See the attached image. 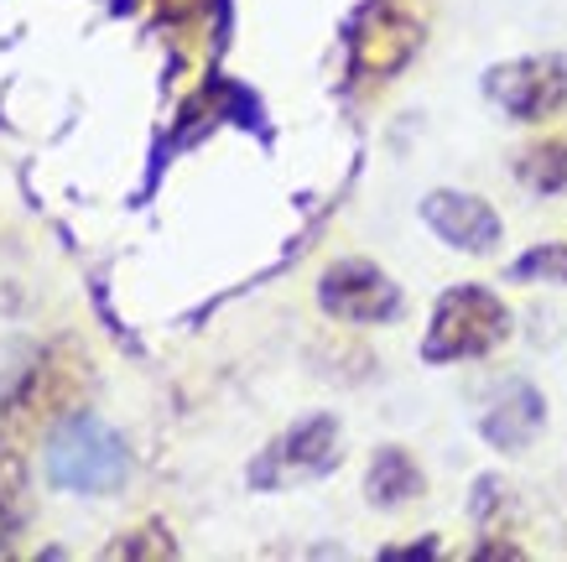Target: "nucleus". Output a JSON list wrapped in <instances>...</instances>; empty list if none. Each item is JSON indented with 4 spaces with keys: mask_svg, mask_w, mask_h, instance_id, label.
I'll return each instance as SVG.
<instances>
[{
    "mask_svg": "<svg viewBox=\"0 0 567 562\" xmlns=\"http://www.w3.org/2000/svg\"><path fill=\"white\" fill-rule=\"evenodd\" d=\"M84 355L73 344H52L27 365L11 396L0 401V453H17L27 438H37L42 427H58L73 417V401L84 391Z\"/></svg>",
    "mask_w": 567,
    "mask_h": 562,
    "instance_id": "obj_1",
    "label": "nucleus"
},
{
    "mask_svg": "<svg viewBox=\"0 0 567 562\" xmlns=\"http://www.w3.org/2000/svg\"><path fill=\"white\" fill-rule=\"evenodd\" d=\"M131 469L125 459V443L89 411H73L63 422L52 427L48 443V479L58 490H79V494H100L115 490Z\"/></svg>",
    "mask_w": 567,
    "mask_h": 562,
    "instance_id": "obj_2",
    "label": "nucleus"
},
{
    "mask_svg": "<svg viewBox=\"0 0 567 562\" xmlns=\"http://www.w3.org/2000/svg\"><path fill=\"white\" fill-rule=\"evenodd\" d=\"M511 334V313L489 287H447L437 297L432 328L422 339V359L447 365V359H480Z\"/></svg>",
    "mask_w": 567,
    "mask_h": 562,
    "instance_id": "obj_3",
    "label": "nucleus"
},
{
    "mask_svg": "<svg viewBox=\"0 0 567 562\" xmlns=\"http://www.w3.org/2000/svg\"><path fill=\"white\" fill-rule=\"evenodd\" d=\"M318 303L339 324H385L401 307V287L370 260H333L318 276Z\"/></svg>",
    "mask_w": 567,
    "mask_h": 562,
    "instance_id": "obj_4",
    "label": "nucleus"
},
{
    "mask_svg": "<svg viewBox=\"0 0 567 562\" xmlns=\"http://www.w3.org/2000/svg\"><path fill=\"white\" fill-rule=\"evenodd\" d=\"M489 100L516 120H547L567 104V63L563 58H511L484 79Z\"/></svg>",
    "mask_w": 567,
    "mask_h": 562,
    "instance_id": "obj_5",
    "label": "nucleus"
},
{
    "mask_svg": "<svg viewBox=\"0 0 567 562\" xmlns=\"http://www.w3.org/2000/svg\"><path fill=\"white\" fill-rule=\"evenodd\" d=\"M416 48H422V21L406 17L395 0L370 6L364 21L354 27V69L364 79H385V73L406 69Z\"/></svg>",
    "mask_w": 567,
    "mask_h": 562,
    "instance_id": "obj_6",
    "label": "nucleus"
},
{
    "mask_svg": "<svg viewBox=\"0 0 567 562\" xmlns=\"http://www.w3.org/2000/svg\"><path fill=\"white\" fill-rule=\"evenodd\" d=\"M422 219L432 224V235L464 251V256H489L499 245V214L474 193H453V187H437L422 198Z\"/></svg>",
    "mask_w": 567,
    "mask_h": 562,
    "instance_id": "obj_7",
    "label": "nucleus"
},
{
    "mask_svg": "<svg viewBox=\"0 0 567 562\" xmlns=\"http://www.w3.org/2000/svg\"><path fill=\"white\" fill-rule=\"evenodd\" d=\"M480 432L499 448V453H516V448H526L536 432H542V396H536L532 386H511L495 407L484 411Z\"/></svg>",
    "mask_w": 567,
    "mask_h": 562,
    "instance_id": "obj_8",
    "label": "nucleus"
},
{
    "mask_svg": "<svg viewBox=\"0 0 567 562\" xmlns=\"http://www.w3.org/2000/svg\"><path fill=\"white\" fill-rule=\"evenodd\" d=\"M333 453H339V422L333 417H308L271 448V459L281 469H292V474H323Z\"/></svg>",
    "mask_w": 567,
    "mask_h": 562,
    "instance_id": "obj_9",
    "label": "nucleus"
},
{
    "mask_svg": "<svg viewBox=\"0 0 567 562\" xmlns=\"http://www.w3.org/2000/svg\"><path fill=\"white\" fill-rule=\"evenodd\" d=\"M364 494H370V505L380 511H395V505H412L416 494H422V469L406 448H380L375 459H370V474H364Z\"/></svg>",
    "mask_w": 567,
    "mask_h": 562,
    "instance_id": "obj_10",
    "label": "nucleus"
},
{
    "mask_svg": "<svg viewBox=\"0 0 567 562\" xmlns=\"http://www.w3.org/2000/svg\"><path fill=\"white\" fill-rule=\"evenodd\" d=\"M516 177L532 193H557L567 187V141H536L532 152L516 162Z\"/></svg>",
    "mask_w": 567,
    "mask_h": 562,
    "instance_id": "obj_11",
    "label": "nucleus"
},
{
    "mask_svg": "<svg viewBox=\"0 0 567 562\" xmlns=\"http://www.w3.org/2000/svg\"><path fill=\"white\" fill-rule=\"evenodd\" d=\"M511 282H567V245H536L511 266Z\"/></svg>",
    "mask_w": 567,
    "mask_h": 562,
    "instance_id": "obj_12",
    "label": "nucleus"
},
{
    "mask_svg": "<svg viewBox=\"0 0 567 562\" xmlns=\"http://www.w3.org/2000/svg\"><path fill=\"white\" fill-rule=\"evenodd\" d=\"M173 552H177V542L156 521L125 531V542H115V558H173Z\"/></svg>",
    "mask_w": 567,
    "mask_h": 562,
    "instance_id": "obj_13",
    "label": "nucleus"
},
{
    "mask_svg": "<svg viewBox=\"0 0 567 562\" xmlns=\"http://www.w3.org/2000/svg\"><path fill=\"white\" fill-rule=\"evenodd\" d=\"M6 537H11V531H6V521H0V542H6Z\"/></svg>",
    "mask_w": 567,
    "mask_h": 562,
    "instance_id": "obj_14",
    "label": "nucleus"
}]
</instances>
